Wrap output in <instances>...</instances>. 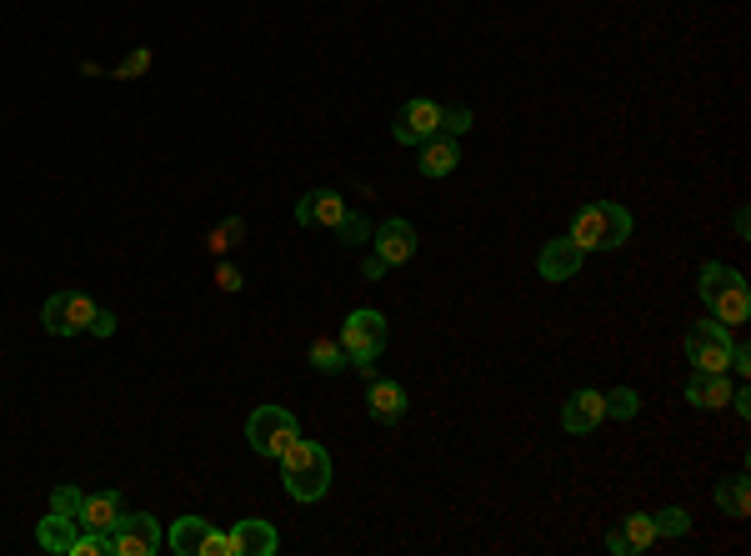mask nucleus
<instances>
[{"label": "nucleus", "instance_id": "f257e3e1", "mask_svg": "<svg viewBox=\"0 0 751 556\" xmlns=\"http://www.w3.org/2000/svg\"><path fill=\"white\" fill-rule=\"evenodd\" d=\"M571 241L581 246V251H616L621 241H631V211L616 201H591L581 206L576 216H571Z\"/></svg>", "mask_w": 751, "mask_h": 556}, {"label": "nucleus", "instance_id": "f03ea898", "mask_svg": "<svg viewBox=\"0 0 751 556\" xmlns=\"http://www.w3.org/2000/svg\"><path fill=\"white\" fill-rule=\"evenodd\" d=\"M280 471H286V492L296 502H320L330 492V456L320 451V441H290L286 451L276 456Z\"/></svg>", "mask_w": 751, "mask_h": 556}, {"label": "nucleus", "instance_id": "7ed1b4c3", "mask_svg": "<svg viewBox=\"0 0 751 556\" xmlns=\"http://www.w3.org/2000/svg\"><path fill=\"white\" fill-rule=\"evenodd\" d=\"M340 346H346L350 366H356L360 376H370V381H376V356L386 351V316L370 311V306L350 311L346 321H340Z\"/></svg>", "mask_w": 751, "mask_h": 556}, {"label": "nucleus", "instance_id": "20e7f679", "mask_svg": "<svg viewBox=\"0 0 751 556\" xmlns=\"http://www.w3.org/2000/svg\"><path fill=\"white\" fill-rule=\"evenodd\" d=\"M296 436H300V421L286 411V406H256V411H250V421H246L250 451H256V456H270V461H276V456L286 451Z\"/></svg>", "mask_w": 751, "mask_h": 556}, {"label": "nucleus", "instance_id": "39448f33", "mask_svg": "<svg viewBox=\"0 0 751 556\" xmlns=\"http://www.w3.org/2000/svg\"><path fill=\"white\" fill-rule=\"evenodd\" d=\"M686 361L696 371H727L731 366V331L721 321H691L686 326Z\"/></svg>", "mask_w": 751, "mask_h": 556}, {"label": "nucleus", "instance_id": "423d86ee", "mask_svg": "<svg viewBox=\"0 0 751 556\" xmlns=\"http://www.w3.org/2000/svg\"><path fill=\"white\" fill-rule=\"evenodd\" d=\"M106 542H110V556H156L166 536H160V522L150 512H126Z\"/></svg>", "mask_w": 751, "mask_h": 556}, {"label": "nucleus", "instance_id": "0eeeda50", "mask_svg": "<svg viewBox=\"0 0 751 556\" xmlns=\"http://www.w3.org/2000/svg\"><path fill=\"white\" fill-rule=\"evenodd\" d=\"M391 136H396L401 146H426L431 136H441V106L426 101V96L406 101L396 116V126H391Z\"/></svg>", "mask_w": 751, "mask_h": 556}, {"label": "nucleus", "instance_id": "6e6552de", "mask_svg": "<svg viewBox=\"0 0 751 556\" xmlns=\"http://www.w3.org/2000/svg\"><path fill=\"white\" fill-rule=\"evenodd\" d=\"M90 316H96V301L80 291H60L46 301V326L56 336H80L90 326Z\"/></svg>", "mask_w": 751, "mask_h": 556}, {"label": "nucleus", "instance_id": "1a4fd4ad", "mask_svg": "<svg viewBox=\"0 0 751 556\" xmlns=\"http://www.w3.org/2000/svg\"><path fill=\"white\" fill-rule=\"evenodd\" d=\"M376 261H386V271L391 266H406L411 256H416V226L411 221H401V216H391L386 226H376Z\"/></svg>", "mask_w": 751, "mask_h": 556}, {"label": "nucleus", "instance_id": "9d476101", "mask_svg": "<svg viewBox=\"0 0 751 556\" xmlns=\"http://www.w3.org/2000/svg\"><path fill=\"white\" fill-rule=\"evenodd\" d=\"M581 261H586V251H581L571 236H556V241L541 246L536 271H541V281H571V276L581 271Z\"/></svg>", "mask_w": 751, "mask_h": 556}, {"label": "nucleus", "instance_id": "9b49d317", "mask_svg": "<svg viewBox=\"0 0 751 556\" xmlns=\"http://www.w3.org/2000/svg\"><path fill=\"white\" fill-rule=\"evenodd\" d=\"M606 421V396L601 391H576L566 406H561V426H566L571 436H586V431H596V426Z\"/></svg>", "mask_w": 751, "mask_h": 556}, {"label": "nucleus", "instance_id": "f8f14e48", "mask_svg": "<svg viewBox=\"0 0 751 556\" xmlns=\"http://www.w3.org/2000/svg\"><path fill=\"white\" fill-rule=\"evenodd\" d=\"M126 516V502H120L116 492H90L86 502H80V532H100V536H110L116 532V522Z\"/></svg>", "mask_w": 751, "mask_h": 556}, {"label": "nucleus", "instance_id": "ddd939ff", "mask_svg": "<svg viewBox=\"0 0 751 556\" xmlns=\"http://www.w3.org/2000/svg\"><path fill=\"white\" fill-rule=\"evenodd\" d=\"M346 211H350V206L340 201L336 191H306V196H300V206H296V221H300V226H326V231H336Z\"/></svg>", "mask_w": 751, "mask_h": 556}, {"label": "nucleus", "instance_id": "4468645a", "mask_svg": "<svg viewBox=\"0 0 751 556\" xmlns=\"http://www.w3.org/2000/svg\"><path fill=\"white\" fill-rule=\"evenodd\" d=\"M706 306H711V321H721L727 331H737V326L751 321V286L747 281L727 286V291H717Z\"/></svg>", "mask_w": 751, "mask_h": 556}, {"label": "nucleus", "instance_id": "2eb2a0df", "mask_svg": "<svg viewBox=\"0 0 751 556\" xmlns=\"http://www.w3.org/2000/svg\"><path fill=\"white\" fill-rule=\"evenodd\" d=\"M656 542V526H651V516H626V522L616 526V532H606V552L611 556H636L646 552V546Z\"/></svg>", "mask_w": 751, "mask_h": 556}, {"label": "nucleus", "instance_id": "dca6fc26", "mask_svg": "<svg viewBox=\"0 0 751 556\" xmlns=\"http://www.w3.org/2000/svg\"><path fill=\"white\" fill-rule=\"evenodd\" d=\"M230 542H236V556H276L280 552V536L270 522H236L230 526Z\"/></svg>", "mask_w": 751, "mask_h": 556}, {"label": "nucleus", "instance_id": "f3484780", "mask_svg": "<svg viewBox=\"0 0 751 556\" xmlns=\"http://www.w3.org/2000/svg\"><path fill=\"white\" fill-rule=\"evenodd\" d=\"M686 401H691V406H701V411H717V406H727V401H731V381H727V371H691V381H686Z\"/></svg>", "mask_w": 751, "mask_h": 556}, {"label": "nucleus", "instance_id": "a211bd4d", "mask_svg": "<svg viewBox=\"0 0 751 556\" xmlns=\"http://www.w3.org/2000/svg\"><path fill=\"white\" fill-rule=\"evenodd\" d=\"M461 166V146L456 136H431L426 146H421V176H431V181H441V176H451Z\"/></svg>", "mask_w": 751, "mask_h": 556}, {"label": "nucleus", "instance_id": "6ab92c4d", "mask_svg": "<svg viewBox=\"0 0 751 556\" xmlns=\"http://www.w3.org/2000/svg\"><path fill=\"white\" fill-rule=\"evenodd\" d=\"M76 536H80V522H76V516H66V512H50L46 522L36 526V542H40V552H56V556H70V546H76Z\"/></svg>", "mask_w": 751, "mask_h": 556}, {"label": "nucleus", "instance_id": "aec40b11", "mask_svg": "<svg viewBox=\"0 0 751 556\" xmlns=\"http://www.w3.org/2000/svg\"><path fill=\"white\" fill-rule=\"evenodd\" d=\"M370 416H376L381 426H396L401 416H406V391H401V381H370V396H366Z\"/></svg>", "mask_w": 751, "mask_h": 556}, {"label": "nucleus", "instance_id": "412c9836", "mask_svg": "<svg viewBox=\"0 0 751 556\" xmlns=\"http://www.w3.org/2000/svg\"><path fill=\"white\" fill-rule=\"evenodd\" d=\"M206 532H210L206 516H180V522H170L166 546H170L176 556H200V542H206Z\"/></svg>", "mask_w": 751, "mask_h": 556}, {"label": "nucleus", "instance_id": "4be33fe9", "mask_svg": "<svg viewBox=\"0 0 751 556\" xmlns=\"http://www.w3.org/2000/svg\"><path fill=\"white\" fill-rule=\"evenodd\" d=\"M717 506L727 516H737V522H747V512H751V486H747V476H731V481H721L717 486Z\"/></svg>", "mask_w": 751, "mask_h": 556}, {"label": "nucleus", "instance_id": "5701e85b", "mask_svg": "<svg viewBox=\"0 0 751 556\" xmlns=\"http://www.w3.org/2000/svg\"><path fill=\"white\" fill-rule=\"evenodd\" d=\"M741 281V271L737 266H721V261H706L701 266V281H696V291H701V301H711L717 291H727V286H737Z\"/></svg>", "mask_w": 751, "mask_h": 556}, {"label": "nucleus", "instance_id": "b1692460", "mask_svg": "<svg viewBox=\"0 0 751 556\" xmlns=\"http://www.w3.org/2000/svg\"><path fill=\"white\" fill-rule=\"evenodd\" d=\"M310 366H316V371H340V366H350V356L340 341H316L310 346Z\"/></svg>", "mask_w": 751, "mask_h": 556}, {"label": "nucleus", "instance_id": "393cba45", "mask_svg": "<svg viewBox=\"0 0 751 556\" xmlns=\"http://www.w3.org/2000/svg\"><path fill=\"white\" fill-rule=\"evenodd\" d=\"M370 231H376V226H370L360 211H346V216H340V226H336V236H340L346 246H366Z\"/></svg>", "mask_w": 751, "mask_h": 556}, {"label": "nucleus", "instance_id": "a878e982", "mask_svg": "<svg viewBox=\"0 0 751 556\" xmlns=\"http://www.w3.org/2000/svg\"><path fill=\"white\" fill-rule=\"evenodd\" d=\"M641 406V396L631 391V386H616V391H606V416H616V421H631Z\"/></svg>", "mask_w": 751, "mask_h": 556}, {"label": "nucleus", "instance_id": "bb28decb", "mask_svg": "<svg viewBox=\"0 0 751 556\" xmlns=\"http://www.w3.org/2000/svg\"><path fill=\"white\" fill-rule=\"evenodd\" d=\"M651 526H656V542H661V536H686L691 532V516L681 512V506H671V512L651 516Z\"/></svg>", "mask_w": 751, "mask_h": 556}, {"label": "nucleus", "instance_id": "cd10ccee", "mask_svg": "<svg viewBox=\"0 0 751 556\" xmlns=\"http://www.w3.org/2000/svg\"><path fill=\"white\" fill-rule=\"evenodd\" d=\"M200 556H236V542H230V532H220V526L210 522L206 542H200Z\"/></svg>", "mask_w": 751, "mask_h": 556}, {"label": "nucleus", "instance_id": "c85d7f7f", "mask_svg": "<svg viewBox=\"0 0 751 556\" xmlns=\"http://www.w3.org/2000/svg\"><path fill=\"white\" fill-rule=\"evenodd\" d=\"M80 502H86V496L76 492V486H56V492H50V512H66V516H80Z\"/></svg>", "mask_w": 751, "mask_h": 556}, {"label": "nucleus", "instance_id": "c756f323", "mask_svg": "<svg viewBox=\"0 0 751 556\" xmlns=\"http://www.w3.org/2000/svg\"><path fill=\"white\" fill-rule=\"evenodd\" d=\"M471 126V111L466 106H441V131L446 136H461Z\"/></svg>", "mask_w": 751, "mask_h": 556}, {"label": "nucleus", "instance_id": "7c9ffc66", "mask_svg": "<svg viewBox=\"0 0 751 556\" xmlns=\"http://www.w3.org/2000/svg\"><path fill=\"white\" fill-rule=\"evenodd\" d=\"M90 336H116V311H106V306H96V316H90L86 326Z\"/></svg>", "mask_w": 751, "mask_h": 556}, {"label": "nucleus", "instance_id": "2f4dec72", "mask_svg": "<svg viewBox=\"0 0 751 556\" xmlns=\"http://www.w3.org/2000/svg\"><path fill=\"white\" fill-rule=\"evenodd\" d=\"M236 236H246V226H240L236 216H230V221H226V226H220V231H216V241H210V246H216V251H226V246L236 241Z\"/></svg>", "mask_w": 751, "mask_h": 556}, {"label": "nucleus", "instance_id": "473e14b6", "mask_svg": "<svg viewBox=\"0 0 751 556\" xmlns=\"http://www.w3.org/2000/svg\"><path fill=\"white\" fill-rule=\"evenodd\" d=\"M240 281H246V276H240L236 266H220V291H240Z\"/></svg>", "mask_w": 751, "mask_h": 556}, {"label": "nucleus", "instance_id": "72a5a7b5", "mask_svg": "<svg viewBox=\"0 0 751 556\" xmlns=\"http://www.w3.org/2000/svg\"><path fill=\"white\" fill-rule=\"evenodd\" d=\"M731 406H737V416H751V391L741 386V391H731Z\"/></svg>", "mask_w": 751, "mask_h": 556}]
</instances>
